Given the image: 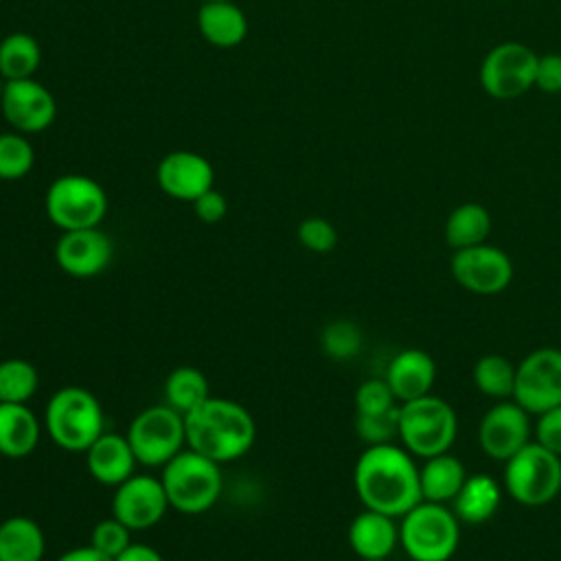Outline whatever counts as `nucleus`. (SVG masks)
<instances>
[{
	"mask_svg": "<svg viewBox=\"0 0 561 561\" xmlns=\"http://www.w3.org/2000/svg\"><path fill=\"white\" fill-rule=\"evenodd\" d=\"M353 486L364 508L403 517L421 497L419 467L408 449L392 443L368 445L353 469Z\"/></svg>",
	"mask_w": 561,
	"mask_h": 561,
	"instance_id": "obj_1",
	"label": "nucleus"
},
{
	"mask_svg": "<svg viewBox=\"0 0 561 561\" xmlns=\"http://www.w3.org/2000/svg\"><path fill=\"white\" fill-rule=\"evenodd\" d=\"M186 447L224 465L243 458L256 440V423L245 405L228 397H208L184 414Z\"/></svg>",
	"mask_w": 561,
	"mask_h": 561,
	"instance_id": "obj_2",
	"label": "nucleus"
},
{
	"mask_svg": "<svg viewBox=\"0 0 561 561\" xmlns=\"http://www.w3.org/2000/svg\"><path fill=\"white\" fill-rule=\"evenodd\" d=\"M44 430L59 449L83 454L105 432L103 405L88 388L64 386L46 403Z\"/></svg>",
	"mask_w": 561,
	"mask_h": 561,
	"instance_id": "obj_3",
	"label": "nucleus"
},
{
	"mask_svg": "<svg viewBox=\"0 0 561 561\" xmlns=\"http://www.w3.org/2000/svg\"><path fill=\"white\" fill-rule=\"evenodd\" d=\"M169 506L184 515L210 511L224 489L221 465L184 447L173 456L160 473Z\"/></svg>",
	"mask_w": 561,
	"mask_h": 561,
	"instance_id": "obj_4",
	"label": "nucleus"
},
{
	"mask_svg": "<svg viewBox=\"0 0 561 561\" xmlns=\"http://www.w3.org/2000/svg\"><path fill=\"white\" fill-rule=\"evenodd\" d=\"M399 541L412 561H449L460 543V522L445 504L421 500L401 517Z\"/></svg>",
	"mask_w": 561,
	"mask_h": 561,
	"instance_id": "obj_5",
	"label": "nucleus"
},
{
	"mask_svg": "<svg viewBox=\"0 0 561 561\" xmlns=\"http://www.w3.org/2000/svg\"><path fill=\"white\" fill-rule=\"evenodd\" d=\"M44 210L61 232L96 228L107 215V193L90 175L64 173L48 184Z\"/></svg>",
	"mask_w": 561,
	"mask_h": 561,
	"instance_id": "obj_6",
	"label": "nucleus"
},
{
	"mask_svg": "<svg viewBox=\"0 0 561 561\" xmlns=\"http://www.w3.org/2000/svg\"><path fill=\"white\" fill-rule=\"evenodd\" d=\"M458 434L454 408L434 394L399 405V438L403 447L421 458L449 451Z\"/></svg>",
	"mask_w": 561,
	"mask_h": 561,
	"instance_id": "obj_7",
	"label": "nucleus"
},
{
	"mask_svg": "<svg viewBox=\"0 0 561 561\" xmlns=\"http://www.w3.org/2000/svg\"><path fill=\"white\" fill-rule=\"evenodd\" d=\"M504 484L508 495L522 506H543L561 491V456L543 445L526 443L506 460Z\"/></svg>",
	"mask_w": 561,
	"mask_h": 561,
	"instance_id": "obj_8",
	"label": "nucleus"
},
{
	"mask_svg": "<svg viewBox=\"0 0 561 561\" xmlns=\"http://www.w3.org/2000/svg\"><path fill=\"white\" fill-rule=\"evenodd\" d=\"M131 451L142 467H164L186 447L184 416L167 403L136 412L125 432Z\"/></svg>",
	"mask_w": 561,
	"mask_h": 561,
	"instance_id": "obj_9",
	"label": "nucleus"
},
{
	"mask_svg": "<svg viewBox=\"0 0 561 561\" xmlns=\"http://www.w3.org/2000/svg\"><path fill=\"white\" fill-rule=\"evenodd\" d=\"M539 55L519 42L493 46L480 66V85L493 99H517L535 85Z\"/></svg>",
	"mask_w": 561,
	"mask_h": 561,
	"instance_id": "obj_10",
	"label": "nucleus"
},
{
	"mask_svg": "<svg viewBox=\"0 0 561 561\" xmlns=\"http://www.w3.org/2000/svg\"><path fill=\"white\" fill-rule=\"evenodd\" d=\"M513 399L528 412L541 414L561 405V351L552 346L528 353L515 370Z\"/></svg>",
	"mask_w": 561,
	"mask_h": 561,
	"instance_id": "obj_11",
	"label": "nucleus"
},
{
	"mask_svg": "<svg viewBox=\"0 0 561 561\" xmlns=\"http://www.w3.org/2000/svg\"><path fill=\"white\" fill-rule=\"evenodd\" d=\"M449 270L460 287L478 296H495L513 280V263L508 254L486 243L454 250Z\"/></svg>",
	"mask_w": 561,
	"mask_h": 561,
	"instance_id": "obj_12",
	"label": "nucleus"
},
{
	"mask_svg": "<svg viewBox=\"0 0 561 561\" xmlns=\"http://www.w3.org/2000/svg\"><path fill=\"white\" fill-rule=\"evenodd\" d=\"M0 110L4 121L26 136L48 129L57 116L53 92L35 77L4 81L0 90Z\"/></svg>",
	"mask_w": 561,
	"mask_h": 561,
	"instance_id": "obj_13",
	"label": "nucleus"
},
{
	"mask_svg": "<svg viewBox=\"0 0 561 561\" xmlns=\"http://www.w3.org/2000/svg\"><path fill=\"white\" fill-rule=\"evenodd\" d=\"M167 491L162 480L147 473H134L114 486L112 515L123 522L131 533L147 530L162 522L169 511Z\"/></svg>",
	"mask_w": 561,
	"mask_h": 561,
	"instance_id": "obj_14",
	"label": "nucleus"
},
{
	"mask_svg": "<svg viewBox=\"0 0 561 561\" xmlns=\"http://www.w3.org/2000/svg\"><path fill=\"white\" fill-rule=\"evenodd\" d=\"M57 267L72 278H94L103 274L114 259V243L99 226L66 230L55 243Z\"/></svg>",
	"mask_w": 561,
	"mask_h": 561,
	"instance_id": "obj_15",
	"label": "nucleus"
},
{
	"mask_svg": "<svg viewBox=\"0 0 561 561\" xmlns=\"http://www.w3.org/2000/svg\"><path fill=\"white\" fill-rule=\"evenodd\" d=\"M156 182L167 197L191 204L215 186V169L206 156L188 149H175L158 162Z\"/></svg>",
	"mask_w": 561,
	"mask_h": 561,
	"instance_id": "obj_16",
	"label": "nucleus"
},
{
	"mask_svg": "<svg viewBox=\"0 0 561 561\" xmlns=\"http://www.w3.org/2000/svg\"><path fill=\"white\" fill-rule=\"evenodd\" d=\"M530 436L528 412L517 401H500L486 410L478 427L482 451L493 460H508L515 456Z\"/></svg>",
	"mask_w": 561,
	"mask_h": 561,
	"instance_id": "obj_17",
	"label": "nucleus"
},
{
	"mask_svg": "<svg viewBox=\"0 0 561 561\" xmlns=\"http://www.w3.org/2000/svg\"><path fill=\"white\" fill-rule=\"evenodd\" d=\"M85 469L103 486H118L136 473L138 460L125 434L103 432L85 451Z\"/></svg>",
	"mask_w": 561,
	"mask_h": 561,
	"instance_id": "obj_18",
	"label": "nucleus"
},
{
	"mask_svg": "<svg viewBox=\"0 0 561 561\" xmlns=\"http://www.w3.org/2000/svg\"><path fill=\"white\" fill-rule=\"evenodd\" d=\"M383 379L397 403H408L430 394L436 379V364L425 351L405 348L390 359Z\"/></svg>",
	"mask_w": 561,
	"mask_h": 561,
	"instance_id": "obj_19",
	"label": "nucleus"
},
{
	"mask_svg": "<svg viewBox=\"0 0 561 561\" xmlns=\"http://www.w3.org/2000/svg\"><path fill=\"white\" fill-rule=\"evenodd\" d=\"M399 541V526L394 517L364 508L348 526V546L359 561L388 559Z\"/></svg>",
	"mask_w": 561,
	"mask_h": 561,
	"instance_id": "obj_20",
	"label": "nucleus"
},
{
	"mask_svg": "<svg viewBox=\"0 0 561 561\" xmlns=\"http://www.w3.org/2000/svg\"><path fill=\"white\" fill-rule=\"evenodd\" d=\"M197 28L210 46L234 48L248 35V18L234 0L202 2L197 11Z\"/></svg>",
	"mask_w": 561,
	"mask_h": 561,
	"instance_id": "obj_21",
	"label": "nucleus"
},
{
	"mask_svg": "<svg viewBox=\"0 0 561 561\" xmlns=\"http://www.w3.org/2000/svg\"><path fill=\"white\" fill-rule=\"evenodd\" d=\"M42 423L28 403H0V456L20 460L35 451Z\"/></svg>",
	"mask_w": 561,
	"mask_h": 561,
	"instance_id": "obj_22",
	"label": "nucleus"
},
{
	"mask_svg": "<svg viewBox=\"0 0 561 561\" xmlns=\"http://www.w3.org/2000/svg\"><path fill=\"white\" fill-rule=\"evenodd\" d=\"M502 491L500 484L486 473L467 476L460 491L451 500L454 515L465 524H484L500 508Z\"/></svg>",
	"mask_w": 561,
	"mask_h": 561,
	"instance_id": "obj_23",
	"label": "nucleus"
},
{
	"mask_svg": "<svg viewBox=\"0 0 561 561\" xmlns=\"http://www.w3.org/2000/svg\"><path fill=\"white\" fill-rule=\"evenodd\" d=\"M46 535L26 515H11L0 522V561H42Z\"/></svg>",
	"mask_w": 561,
	"mask_h": 561,
	"instance_id": "obj_24",
	"label": "nucleus"
},
{
	"mask_svg": "<svg viewBox=\"0 0 561 561\" xmlns=\"http://www.w3.org/2000/svg\"><path fill=\"white\" fill-rule=\"evenodd\" d=\"M421 478V497L425 502H451L467 480L462 462L449 451L425 458V465L419 469Z\"/></svg>",
	"mask_w": 561,
	"mask_h": 561,
	"instance_id": "obj_25",
	"label": "nucleus"
},
{
	"mask_svg": "<svg viewBox=\"0 0 561 561\" xmlns=\"http://www.w3.org/2000/svg\"><path fill=\"white\" fill-rule=\"evenodd\" d=\"M491 232V215L482 204L467 202L456 206L445 221V241L454 250L480 245Z\"/></svg>",
	"mask_w": 561,
	"mask_h": 561,
	"instance_id": "obj_26",
	"label": "nucleus"
},
{
	"mask_svg": "<svg viewBox=\"0 0 561 561\" xmlns=\"http://www.w3.org/2000/svg\"><path fill=\"white\" fill-rule=\"evenodd\" d=\"M42 64L39 42L24 31H15L0 42V77L4 81L31 79Z\"/></svg>",
	"mask_w": 561,
	"mask_h": 561,
	"instance_id": "obj_27",
	"label": "nucleus"
},
{
	"mask_svg": "<svg viewBox=\"0 0 561 561\" xmlns=\"http://www.w3.org/2000/svg\"><path fill=\"white\" fill-rule=\"evenodd\" d=\"M210 397L206 375L195 366H178L164 381V403L182 416Z\"/></svg>",
	"mask_w": 561,
	"mask_h": 561,
	"instance_id": "obj_28",
	"label": "nucleus"
},
{
	"mask_svg": "<svg viewBox=\"0 0 561 561\" xmlns=\"http://www.w3.org/2000/svg\"><path fill=\"white\" fill-rule=\"evenodd\" d=\"M515 370H517V366H513L504 355L489 353L476 362L473 383L482 394L504 401V399L513 397Z\"/></svg>",
	"mask_w": 561,
	"mask_h": 561,
	"instance_id": "obj_29",
	"label": "nucleus"
},
{
	"mask_svg": "<svg viewBox=\"0 0 561 561\" xmlns=\"http://www.w3.org/2000/svg\"><path fill=\"white\" fill-rule=\"evenodd\" d=\"M39 386L37 368L22 357L0 362V403H28Z\"/></svg>",
	"mask_w": 561,
	"mask_h": 561,
	"instance_id": "obj_30",
	"label": "nucleus"
},
{
	"mask_svg": "<svg viewBox=\"0 0 561 561\" xmlns=\"http://www.w3.org/2000/svg\"><path fill=\"white\" fill-rule=\"evenodd\" d=\"M35 164V149L26 134L2 131L0 134V180L15 182L31 173Z\"/></svg>",
	"mask_w": 561,
	"mask_h": 561,
	"instance_id": "obj_31",
	"label": "nucleus"
},
{
	"mask_svg": "<svg viewBox=\"0 0 561 561\" xmlns=\"http://www.w3.org/2000/svg\"><path fill=\"white\" fill-rule=\"evenodd\" d=\"M362 342H364V337H362L359 327L344 318L329 322L320 335L322 351L335 362L353 359L362 351Z\"/></svg>",
	"mask_w": 561,
	"mask_h": 561,
	"instance_id": "obj_32",
	"label": "nucleus"
},
{
	"mask_svg": "<svg viewBox=\"0 0 561 561\" xmlns=\"http://www.w3.org/2000/svg\"><path fill=\"white\" fill-rule=\"evenodd\" d=\"M355 432L366 445L392 443V438L399 436V405L379 414H357Z\"/></svg>",
	"mask_w": 561,
	"mask_h": 561,
	"instance_id": "obj_33",
	"label": "nucleus"
},
{
	"mask_svg": "<svg viewBox=\"0 0 561 561\" xmlns=\"http://www.w3.org/2000/svg\"><path fill=\"white\" fill-rule=\"evenodd\" d=\"M129 543H131V530L123 522H118L114 515L96 522L90 530V546H94L99 552L107 554L110 559H116Z\"/></svg>",
	"mask_w": 561,
	"mask_h": 561,
	"instance_id": "obj_34",
	"label": "nucleus"
},
{
	"mask_svg": "<svg viewBox=\"0 0 561 561\" xmlns=\"http://www.w3.org/2000/svg\"><path fill=\"white\" fill-rule=\"evenodd\" d=\"M298 243L316 254H327L337 245V230L324 217H305L296 230Z\"/></svg>",
	"mask_w": 561,
	"mask_h": 561,
	"instance_id": "obj_35",
	"label": "nucleus"
},
{
	"mask_svg": "<svg viewBox=\"0 0 561 561\" xmlns=\"http://www.w3.org/2000/svg\"><path fill=\"white\" fill-rule=\"evenodd\" d=\"M397 405V399L386 379H366L355 390L357 414H379Z\"/></svg>",
	"mask_w": 561,
	"mask_h": 561,
	"instance_id": "obj_36",
	"label": "nucleus"
},
{
	"mask_svg": "<svg viewBox=\"0 0 561 561\" xmlns=\"http://www.w3.org/2000/svg\"><path fill=\"white\" fill-rule=\"evenodd\" d=\"M535 436H537L539 445H543L552 454L561 456V405L539 414Z\"/></svg>",
	"mask_w": 561,
	"mask_h": 561,
	"instance_id": "obj_37",
	"label": "nucleus"
},
{
	"mask_svg": "<svg viewBox=\"0 0 561 561\" xmlns=\"http://www.w3.org/2000/svg\"><path fill=\"white\" fill-rule=\"evenodd\" d=\"M535 85L546 94H559L561 92V55L559 53L539 55Z\"/></svg>",
	"mask_w": 561,
	"mask_h": 561,
	"instance_id": "obj_38",
	"label": "nucleus"
},
{
	"mask_svg": "<svg viewBox=\"0 0 561 561\" xmlns=\"http://www.w3.org/2000/svg\"><path fill=\"white\" fill-rule=\"evenodd\" d=\"M191 206H193L195 217L204 224H219L228 213V202H226L224 193H219L215 186L208 188L206 193H202L195 202H191Z\"/></svg>",
	"mask_w": 561,
	"mask_h": 561,
	"instance_id": "obj_39",
	"label": "nucleus"
},
{
	"mask_svg": "<svg viewBox=\"0 0 561 561\" xmlns=\"http://www.w3.org/2000/svg\"><path fill=\"white\" fill-rule=\"evenodd\" d=\"M114 561H164V557L149 543L131 541Z\"/></svg>",
	"mask_w": 561,
	"mask_h": 561,
	"instance_id": "obj_40",
	"label": "nucleus"
},
{
	"mask_svg": "<svg viewBox=\"0 0 561 561\" xmlns=\"http://www.w3.org/2000/svg\"><path fill=\"white\" fill-rule=\"evenodd\" d=\"M55 561H114V559H110L107 554L99 552L94 546L88 543V546H77L61 552Z\"/></svg>",
	"mask_w": 561,
	"mask_h": 561,
	"instance_id": "obj_41",
	"label": "nucleus"
},
{
	"mask_svg": "<svg viewBox=\"0 0 561 561\" xmlns=\"http://www.w3.org/2000/svg\"><path fill=\"white\" fill-rule=\"evenodd\" d=\"M370 561H388V559H370Z\"/></svg>",
	"mask_w": 561,
	"mask_h": 561,
	"instance_id": "obj_42",
	"label": "nucleus"
},
{
	"mask_svg": "<svg viewBox=\"0 0 561 561\" xmlns=\"http://www.w3.org/2000/svg\"><path fill=\"white\" fill-rule=\"evenodd\" d=\"M204 2H213V0H204Z\"/></svg>",
	"mask_w": 561,
	"mask_h": 561,
	"instance_id": "obj_43",
	"label": "nucleus"
}]
</instances>
